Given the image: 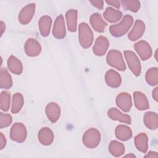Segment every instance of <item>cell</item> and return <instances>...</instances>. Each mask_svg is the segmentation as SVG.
<instances>
[{
  "label": "cell",
  "mask_w": 158,
  "mask_h": 158,
  "mask_svg": "<svg viewBox=\"0 0 158 158\" xmlns=\"http://www.w3.org/2000/svg\"><path fill=\"white\" fill-rule=\"evenodd\" d=\"M133 23V19L130 15H125L122 21L109 27L111 35L115 37H120L124 35L130 30Z\"/></svg>",
  "instance_id": "cell-1"
},
{
  "label": "cell",
  "mask_w": 158,
  "mask_h": 158,
  "mask_svg": "<svg viewBox=\"0 0 158 158\" xmlns=\"http://www.w3.org/2000/svg\"><path fill=\"white\" fill-rule=\"evenodd\" d=\"M78 40L83 48H88L93 44V31L86 23L82 22L78 26Z\"/></svg>",
  "instance_id": "cell-2"
},
{
  "label": "cell",
  "mask_w": 158,
  "mask_h": 158,
  "mask_svg": "<svg viewBox=\"0 0 158 158\" xmlns=\"http://www.w3.org/2000/svg\"><path fill=\"white\" fill-rule=\"evenodd\" d=\"M106 61L109 65L118 70L124 71L126 69L122 54L117 50L114 49L109 51L106 57Z\"/></svg>",
  "instance_id": "cell-3"
},
{
  "label": "cell",
  "mask_w": 158,
  "mask_h": 158,
  "mask_svg": "<svg viewBox=\"0 0 158 158\" xmlns=\"http://www.w3.org/2000/svg\"><path fill=\"white\" fill-rule=\"evenodd\" d=\"M83 144L90 149L94 148L98 146L101 141L99 131L94 128L86 130L83 136Z\"/></svg>",
  "instance_id": "cell-4"
},
{
  "label": "cell",
  "mask_w": 158,
  "mask_h": 158,
  "mask_svg": "<svg viewBox=\"0 0 158 158\" xmlns=\"http://www.w3.org/2000/svg\"><path fill=\"white\" fill-rule=\"evenodd\" d=\"M124 56L128 66L135 76H139L141 73V67L138 56L131 51H125Z\"/></svg>",
  "instance_id": "cell-5"
},
{
  "label": "cell",
  "mask_w": 158,
  "mask_h": 158,
  "mask_svg": "<svg viewBox=\"0 0 158 158\" xmlns=\"http://www.w3.org/2000/svg\"><path fill=\"white\" fill-rule=\"evenodd\" d=\"M27 135V130L23 123H15L12 126L10 130V138L12 140L17 143H22L25 140Z\"/></svg>",
  "instance_id": "cell-6"
},
{
  "label": "cell",
  "mask_w": 158,
  "mask_h": 158,
  "mask_svg": "<svg viewBox=\"0 0 158 158\" xmlns=\"http://www.w3.org/2000/svg\"><path fill=\"white\" fill-rule=\"evenodd\" d=\"M35 12V4L31 3L26 5L20 11L18 16L19 21L23 25L28 23L32 19Z\"/></svg>",
  "instance_id": "cell-7"
},
{
  "label": "cell",
  "mask_w": 158,
  "mask_h": 158,
  "mask_svg": "<svg viewBox=\"0 0 158 158\" xmlns=\"http://www.w3.org/2000/svg\"><path fill=\"white\" fill-rule=\"evenodd\" d=\"M24 51L27 56L34 57L40 54L41 51V46L36 40L30 38L25 43Z\"/></svg>",
  "instance_id": "cell-8"
},
{
  "label": "cell",
  "mask_w": 158,
  "mask_h": 158,
  "mask_svg": "<svg viewBox=\"0 0 158 158\" xmlns=\"http://www.w3.org/2000/svg\"><path fill=\"white\" fill-rule=\"evenodd\" d=\"M135 49L143 60L149 59L152 56V49L146 41L141 40L135 44Z\"/></svg>",
  "instance_id": "cell-9"
},
{
  "label": "cell",
  "mask_w": 158,
  "mask_h": 158,
  "mask_svg": "<svg viewBox=\"0 0 158 158\" xmlns=\"http://www.w3.org/2000/svg\"><path fill=\"white\" fill-rule=\"evenodd\" d=\"M109 46V42L108 39L104 36H100L95 41L93 51L95 55L101 56L106 54Z\"/></svg>",
  "instance_id": "cell-10"
},
{
  "label": "cell",
  "mask_w": 158,
  "mask_h": 158,
  "mask_svg": "<svg viewBox=\"0 0 158 158\" xmlns=\"http://www.w3.org/2000/svg\"><path fill=\"white\" fill-rule=\"evenodd\" d=\"M52 34L54 37L58 39H62L65 36L66 30L65 22L64 17L62 14L57 16L54 21Z\"/></svg>",
  "instance_id": "cell-11"
},
{
  "label": "cell",
  "mask_w": 158,
  "mask_h": 158,
  "mask_svg": "<svg viewBox=\"0 0 158 158\" xmlns=\"http://www.w3.org/2000/svg\"><path fill=\"white\" fill-rule=\"evenodd\" d=\"M117 106L123 112L130 111L132 106V100L131 96L127 93H121L116 98Z\"/></svg>",
  "instance_id": "cell-12"
},
{
  "label": "cell",
  "mask_w": 158,
  "mask_h": 158,
  "mask_svg": "<svg viewBox=\"0 0 158 158\" xmlns=\"http://www.w3.org/2000/svg\"><path fill=\"white\" fill-rule=\"evenodd\" d=\"M145 31V25L141 20H137L135 21V24L128 35V38L131 41H136L139 39Z\"/></svg>",
  "instance_id": "cell-13"
},
{
  "label": "cell",
  "mask_w": 158,
  "mask_h": 158,
  "mask_svg": "<svg viewBox=\"0 0 158 158\" xmlns=\"http://www.w3.org/2000/svg\"><path fill=\"white\" fill-rule=\"evenodd\" d=\"M46 114L48 119L52 123L56 122L60 115V109L56 102L49 103L45 109Z\"/></svg>",
  "instance_id": "cell-14"
},
{
  "label": "cell",
  "mask_w": 158,
  "mask_h": 158,
  "mask_svg": "<svg viewBox=\"0 0 158 158\" xmlns=\"http://www.w3.org/2000/svg\"><path fill=\"white\" fill-rule=\"evenodd\" d=\"M105 80L107 85L112 88L118 87L122 83V78L118 73L110 69L105 75Z\"/></svg>",
  "instance_id": "cell-15"
},
{
  "label": "cell",
  "mask_w": 158,
  "mask_h": 158,
  "mask_svg": "<svg viewBox=\"0 0 158 158\" xmlns=\"http://www.w3.org/2000/svg\"><path fill=\"white\" fill-rule=\"evenodd\" d=\"M108 117L114 120L119 121L122 123L131 124V119L130 115L123 114L116 108H111L107 112Z\"/></svg>",
  "instance_id": "cell-16"
},
{
  "label": "cell",
  "mask_w": 158,
  "mask_h": 158,
  "mask_svg": "<svg viewBox=\"0 0 158 158\" xmlns=\"http://www.w3.org/2000/svg\"><path fill=\"white\" fill-rule=\"evenodd\" d=\"M38 138L41 144L48 146L50 145L53 142L54 134L50 128L48 127H43L39 131Z\"/></svg>",
  "instance_id": "cell-17"
},
{
  "label": "cell",
  "mask_w": 158,
  "mask_h": 158,
  "mask_svg": "<svg viewBox=\"0 0 158 158\" xmlns=\"http://www.w3.org/2000/svg\"><path fill=\"white\" fill-rule=\"evenodd\" d=\"M89 22L93 29L98 32L104 31L107 26V23L102 19L101 15L98 13L93 14L90 16Z\"/></svg>",
  "instance_id": "cell-18"
},
{
  "label": "cell",
  "mask_w": 158,
  "mask_h": 158,
  "mask_svg": "<svg viewBox=\"0 0 158 158\" xmlns=\"http://www.w3.org/2000/svg\"><path fill=\"white\" fill-rule=\"evenodd\" d=\"M133 98L135 105L138 110H144L149 108V102L144 93L135 91L133 94Z\"/></svg>",
  "instance_id": "cell-19"
},
{
  "label": "cell",
  "mask_w": 158,
  "mask_h": 158,
  "mask_svg": "<svg viewBox=\"0 0 158 158\" xmlns=\"http://www.w3.org/2000/svg\"><path fill=\"white\" fill-rule=\"evenodd\" d=\"M52 24V19L48 15L42 16L38 22V27L40 33L43 36L49 35Z\"/></svg>",
  "instance_id": "cell-20"
},
{
  "label": "cell",
  "mask_w": 158,
  "mask_h": 158,
  "mask_svg": "<svg viewBox=\"0 0 158 158\" xmlns=\"http://www.w3.org/2000/svg\"><path fill=\"white\" fill-rule=\"evenodd\" d=\"M144 123L150 130H156L158 127V117L156 112H147L143 117Z\"/></svg>",
  "instance_id": "cell-21"
},
{
  "label": "cell",
  "mask_w": 158,
  "mask_h": 158,
  "mask_svg": "<svg viewBox=\"0 0 158 158\" xmlns=\"http://www.w3.org/2000/svg\"><path fill=\"white\" fill-rule=\"evenodd\" d=\"M65 17L68 30L71 32L75 31L77 25V10L75 9L69 10L65 14Z\"/></svg>",
  "instance_id": "cell-22"
},
{
  "label": "cell",
  "mask_w": 158,
  "mask_h": 158,
  "mask_svg": "<svg viewBox=\"0 0 158 158\" xmlns=\"http://www.w3.org/2000/svg\"><path fill=\"white\" fill-rule=\"evenodd\" d=\"M7 67L10 72L20 75L23 71V65L20 60L14 56H10L7 60Z\"/></svg>",
  "instance_id": "cell-23"
},
{
  "label": "cell",
  "mask_w": 158,
  "mask_h": 158,
  "mask_svg": "<svg viewBox=\"0 0 158 158\" xmlns=\"http://www.w3.org/2000/svg\"><path fill=\"white\" fill-rule=\"evenodd\" d=\"M116 137L121 141H127L132 136V131L130 127L124 125H118L115 130Z\"/></svg>",
  "instance_id": "cell-24"
},
{
  "label": "cell",
  "mask_w": 158,
  "mask_h": 158,
  "mask_svg": "<svg viewBox=\"0 0 158 158\" xmlns=\"http://www.w3.org/2000/svg\"><path fill=\"white\" fill-rule=\"evenodd\" d=\"M135 144L137 149L146 153L148 148V138L146 133H141L135 138Z\"/></svg>",
  "instance_id": "cell-25"
},
{
  "label": "cell",
  "mask_w": 158,
  "mask_h": 158,
  "mask_svg": "<svg viewBox=\"0 0 158 158\" xmlns=\"http://www.w3.org/2000/svg\"><path fill=\"white\" fill-rule=\"evenodd\" d=\"M104 18L110 23H115L120 20L122 17V13L112 7H107L103 13Z\"/></svg>",
  "instance_id": "cell-26"
},
{
  "label": "cell",
  "mask_w": 158,
  "mask_h": 158,
  "mask_svg": "<svg viewBox=\"0 0 158 158\" xmlns=\"http://www.w3.org/2000/svg\"><path fill=\"white\" fill-rule=\"evenodd\" d=\"M109 151L114 157H120L125 152V146L122 143L114 140L109 145Z\"/></svg>",
  "instance_id": "cell-27"
},
{
  "label": "cell",
  "mask_w": 158,
  "mask_h": 158,
  "mask_svg": "<svg viewBox=\"0 0 158 158\" xmlns=\"http://www.w3.org/2000/svg\"><path fill=\"white\" fill-rule=\"evenodd\" d=\"M12 86V77L9 73L8 71L4 69L1 68L0 70V86L1 88L9 89Z\"/></svg>",
  "instance_id": "cell-28"
},
{
  "label": "cell",
  "mask_w": 158,
  "mask_h": 158,
  "mask_svg": "<svg viewBox=\"0 0 158 158\" xmlns=\"http://www.w3.org/2000/svg\"><path fill=\"white\" fill-rule=\"evenodd\" d=\"M24 99L22 94L19 93H16L13 95L12 100L11 112L13 114L18 113L23 106Z\"/></svg>",
  "instance_id": "cell-29"
},
{
  "label": "cell",
  "mask_w": 158,
  "mask_h": 158,
  "mask_svg": "<svg viewBox=\"0 0 158 158\" xmlns=\"http://www.w3.org/2000/svg\"><path fill=\"white\" fill-rule=\"evenodd\" d=\"M146 81L148 84L155 86L158 83V69L152 67L149 69L146 73Z\"/></svg>",
  "instance_id": "cell-30"
},
{
  "label": "cell",
  "mask_w": 158,
  "mask_h": 158,
  "mask_svg": "<svg viewBox=\"0 0 158 158\" xmlns=\"http://www.w3.org/2000/svg\"><path fill=\"white\" fill-rule=\"evenodd\" d=\"M10 94L7 91H3L0 94V108L2 110L6 112L10 107Z\"/></svg>",
  "instance_id": "cell-31"
},
{
  "label": "cell",
  "mask_w": 158,
  "mask_h": 158,
  "mask_svg": "<svg viewBox=\"0 0 158 158\" xmlns=\"http://www.w3.org/2000/svg\"><path fill=\"white\" fill-rule=\"evenodd\" d=\"M120 2L122 3L123 7L133 12H136L139 10L140 7V2L136 0H124Z\"/></svg>",
  "instance_id": "cell-32"
},
{
  "label": "cell",
  "mask_w": 158,
  "mask_h": 158,
  "mask_svg": "<svg viewBox=\"0 0 158 158\" xmlns=\"http://www.w3.org/2000/svg\"><path fill=\"white\" fill-rule=\"evenodd\" d=\"M12 122V116L8 114L0 113V127L3 128L9 126Z\"/></svg>",
  "instance_id": "cell-33"
},
{
  "label": "cell",
  "mask_w": 158,
  "mask_h": 158,
  "mask_svg": "<svg viewBox=\"0 0 158 158\" xmlns=\"http://www.w3.org/2000/svg\"><path fill=\"white\" fill-rule=\"evenodd\" d=\"M90 2L92 4L93 6L96 7L99 9H102L104 6V1H90Z\"/></svg>",
  "instance_id": "cell-34"
},
{
  "label": "cell",
  "mask_w": 158,
  "mask_h": 158,
  "mask_svg": "<svg viewBox=\"0 0 158 158\" xmlns=\"http://www.w3.org/2000/svg\"><path fill=\"white\" fill-rule=\"evenodd\" d=\"M6 145V139L2 133H0V149H2Z\"/></svg>",
  "instance_id": "cell-35"
},
{
  "label": "cell",
  "mask_w": 158,
  "mask_h": 158,
  "mask_svg": "<svg viewBox=\"0 0 158 158\" xmlns=\"http://www.w3.org/2000/svg\"><path fill=\"white\" fill-rule=\"evenodd\" d=\"M106 2L108 4H110L112 6H114L116 8H119L120 6V2L118 1H106Z\"/></svg>",
  "instance_id": "cell-36"
},
{
  "label": "cell",
  "mask_w": 158,
  "mask_h": 158,
  "mask_svg": "<svg viewBox=\"0 0 158 158\" xmlns=\"http://www.w3.org/2000/svg\"><path fill=\"white\" fill-rule=\"evenodd\" d=\"M145 157H154V158H157L158 157V154L156 152L154 151H149L145 156Z\"/></svg>",
  "instance_id": "cell-37"
},
{
  "label": "cell",
  "mask_w": 158,
  "mask_h": 158,
  "mask_svg": "<svg viewBox=\"0 0 158 158\" xmlns=\"http://www.w3.org/2000/svg\"><path fill=\"white\" fill-rule=\"evenodd\" d=\"M152 97L157 102L158 101V88L156 87L152 91Z\"/></svg>",
  "instance_id": "cell-38"
},
{
  "label": "cell",
  "mask_w": 158,
  "mask_h": 158,
  "mask_svg": "<svg viewBox=\"0 0 158 158\" xmlns=\"http://www.w3.org/2000/svg\"><path fill=\"white\" fill-rule=\"evenodd\" d=\"M0 27H1V35L2 36L5 29H6L5 23L2 21H1V22H0Z\"/></svg>",
  "instance_id": "cell-39"
},
{
  "label": "cell",
  "mask_w": 158,
  "mask_h": 158,
  "mask_svg": "<svg viewBox=\"0 0 158 158\" xmlns=\"http://www.w3.org/2000/svg\"><path fill=\"white\" fill-rule=\"evenodd\" d=\"M125 157H135V156L132 154H127V155H125L124 156Z\"/></svg>",
  "instance_id": "cell-40"
},
{
  "label": "cell",
  "mask_w": 158,
  "mask_h": 158,
  "mask_svg": "<svg viewBox=\"0 0 158 158\" xmlns=\"http://www.w3.org/2000/svg\"><path fill=\"white\" fill-rule=\"evenodd\" d=\"M157 50L156 51V52H155V55H156V60H157Z\"/></svg>",
  "instance_id": "cell-41"
}]
</instances>
